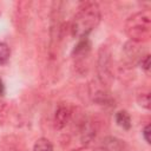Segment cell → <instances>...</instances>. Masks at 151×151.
Instances as JSON below:
<instances>
[{"label": "cell", "mask_w": 151, "mask_h": 151, "mask_svg": "<svg viewBox=\"0 0 151 151\" xmlns=\"http://www.w3.org/2000/svg\"><path fill=\"white\" fill-rule=\"evenodd\" d=\"M101 20L100 7L94 1L80 4L70 24L71 34L78 39L87 38Z\"/></svg>", "instance_id": "6da1fadb"}, {"label": "cell", "mask_w": 151, "mask_h": 151, "mask_svg": "<svg viewBox=\"0 0 151 151\" xmlns=\"http://www.w3.org/2000/svg\"><path fill=\"white\" fill-rule=\"evenodd\" d=\"M125 33L130 41L142 44L150 40L151 37V11L142 9L131 14L124 26Z\"/></svg>", "instance_id": "7a4b0ae2"}, {"label": "cell", "mask_w": 151, "mask_h": 151, "mask_svg": "<svg viewBox=\"0 0 151 151\" xmlns=\"http://www.w3.org/2000/svg\"><path fill=\"white\" fill-rule=\"evenodd\" d=\"M112 54L110 48L106 45H103L98 50L97 54V76L98 81L106 88H109L114 79L113 68H112Z\"/></svg>", "instance_id": "3957f363"}, {"label": "cell", "mask_w": 151, "mask_h": 151, "mask_svg": "<svg viewBox=\"0 0 151 151\" xmlns=\"http://www.w3.org/2000/svg\"><path fill=\"white\" fill-rule=\"evenodd\" d=\"M73 113H74V109L68 103H60L54 112V118H53L54 127L57 130L64 129L72 119Z\"/></svg>", "instance_id": "277c9868"}, {"label": "cell", "mask_w": 151, "mask_h": 151, "mask_svg": "<svg viewBox=\"0 0 151 151\" xmlns=\"http://www.w3.org/2000/svg\"><path fill=\"white\" fill-rule=\"evenodd\" d=\"M90 97H91L92 101L98 104V105H104V106H112L113 105V99L110 96V92L100 83H99V85H94V87L91 86Z\"/></svg>", "instance_id": "5b68a950"}, {"label": "cell", "mask_w": 151, "mask_h": 151, "mask_svg": "<svg viewBox=\"0 0 151 151\" xmlns=\"http://www.w3.org/2000/svg\"><path fill=\"white\" fill-rule=\"evenodd\" d=\"M101 151H125L126 143L125 140L114 137V136H106L100 143Z\"/></svg>", "instance_id": "8992f818"}, {"label": "cell", "mask_w": 151, "mask_h": 151, "mask_svg": "<svg viewBox=\"0 0 151 151\" xmlns=\"http://www.w3.org/2000/svg\"><path fill=\"white\" fill-rule=\"evenodd\" d=\"M91 50V42L88 40V38H83L78 40V44L74 46L73 48V55L77 58H84L88 54Z\"/></svg>", "instance_id": "52a82bcc"}, {"label": "cell", "mask_w": 151, "mask_h": 151, "mask_svg": "<svg viewBox=\"0 0 151 151\" xmlns=\"http://www.w3.org/2000/svg\"><path fill=\"white\" fill-rule=\"evenodd\" d=\"M116 123L119 127H122L123 130H130L132 126V119L130 113L126 110H119L116 116H114Z\"/></svg>", "instance_id": "ba28073f"}, {"label": "cell", "mask_w": 151, "mask_h": 151, "mask_svg": "<svg viewBox=\"0 0 151 151\" xmlns=\"http://www.w3.org/2000/svg\"><path fill=\"white\" fill-rule=\"evenodd\" d=\"M33 151H53V144L50 139L41 137L35 140L33 145Z\"/></svg>", "instance_id": "9c48e42d"}, {"label": "cell", "mask_w": 151, "mask_h": 151, "mask_svg": "<svg viewBox=\"0 0 151 151\" xmlns=\"http://www.w3.org/2000/svg\"><path fill=\"white\" fill-rule=\"evenodd\" d=\"M137 101L139 106L149 110L150 109V91L149 90H142L137 96Z\"/></svg>", "instance_id": "30bf717a"}, {"label": "cell", "mask_w": 151, "mask_h": 151, "mask_svg": "<svg viewBox=\"0 0 151 151\" xmlns=\"http://www.w3.org/2000/svg\"><path fill=\"white\" fill-rule=\"evenodd\" d=\"M11 57V50L7 44L0 42V65H5Z\"/></svg>", "instance_id": "8fae6325"}, {"label": "cell", "mask_w": 151, "mask_h": 151, "mask_svg": "<svg viewBox=\"0 0 151 151\" xmlns=\"http://www.w3.org/2000/svg\"><path fill=\"white\" fill-rule=\"evenodd\" d=\"M139 65H140V67H142L145 72H149L150 66H151V63H150V54H149V53H146V54H144V55L140 57V59H139Z\"/></svg>", "instance_id": "7c38bea8"}, {"label": "cell", "mask_w": 151, "mask_h": 151, "mask_svg": "<svg viewBox=\"0 0 151 151\" xmlns=\"http://www.w3.org/2000/svg\"><path fill=\"white\" fill-rule=\"evenodd\" d=\"M150 133H151V131H150V124H146V125L143 127V130H142V134H143L144 140H145L147 144H150V143H151Z\"/></svg>", "instance_id": "4fadbf2b"}, {"label": "cell", "mask_w": 151, "mask_h": 151, "mask_svg": "<svg viewBox=\"0 0 151 151\" xmlns=\"http://www.w3.org/2000/svg\"><path fill=\"white\" fill-rule=\"evenodd\" d=\"M70 151H94V150L91 145H81V146L73 149V150H70Z\"/></svg>", "instance_id": "5bb4252c"}, {"label": "cell", "mask_w": 151, "mask_h": 151, "mask_svg": "<svg viewBox=\"0 0 151 151\" xmlns=\"http://www.w3.org/2000/svg\"><path fill=\"white\" fill-rule=\"evenodd\" d=\"M4 94H5V85H4V81L0 78V97H2Z\"/></svg>", "instance_id": "9a60e30c"}, {"label": "cell", "mask_w": 151, "mask_h": 151, "mask_svg": "<svg viewBox=\"0 0 151 151\" xmlns=\"http://www.w3.org/2000/svg\"><path fill=\"white\" fill-rule=\"evenodd\" d=\"M6 109H7L6 104H5V103H2V101H0V113L5 112V111H6Z\"/></svg>", "instance_id": "2e32d148"}]
</instances>
